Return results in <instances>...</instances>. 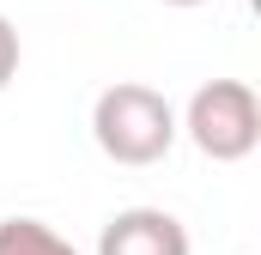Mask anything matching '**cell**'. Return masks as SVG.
Returning a JSON list of instances; mask_svg holds the SVG:
<instances>
[{"mask_svg":"<svg viewBox=\"0 0 261 255\" xmlns=\"http://www.w3.org/2000/svg\"><path fill=\"white\" fill-rule=\"evenodd\" d=\"M0 255H79L43 219H0Z\"/></svg>","mask_w":261,"mask_h":255,"instance_id":"cell-4","label":"cell"},{"mask_svg":"<svg viewBox=\"0 0 261 255\" xmlns=\"http://www.w3.org/2000/svg\"><path fill=\"white\" fill-rule=\"evenodd\" d=\"M176 128H189V140L213 164H243L261 146V97L243 79H206L189 97V110H182Z\"/></svg>","mask_w":261,"mask_h":255,"instance_id":"cell-2","label":"cell"},{"mask_svg":"<svg viewBox=\"0 0 261 255\" xmlns=\"http://www.w3.org/2000/svg\"><path fill=\"white\" fill-rule=\"evenodd\" d=\"M91 140L103 158L116 164H158L170 146H176V110L164 91L140 85V79H122V85H103L97 104H91Z\"/></svg>","mask_w":261,"mask_h":255,"instance_id":"cell-1","label":"cell"},{"mask_svg":"<svg viewBox=\"0 0 261 255\" xmlns=\"http://www.w3.org/2000/svg\"><path fill=\"white\" fill-rule=\"evenodd\" d=\"M12 73H18V31H12V18L0 12V91L12 85Z\"/></svg>","mask_w":261,"mask_h":255,"instance_id":"cell-5","label":"cell"},{"mask_svg":"<svg viewBox=\"0 0 261 255\" xmlns=\"http://www.w3.org/2000/svg\"><path fill=\"white\" fill-rule=\"evenodd\" d=\"M164 6H206V0H164Z\"/></svg>","mask_w":261,"mask_h":255,"instance_id":"cell-6","label":"cell"},{"mask_svg":"<svg viewBox=\"0 0 261 255\" xmlns=\"http://www.w3.org/2000/svg\"><path fill=\"white\" fill-rule=\"evenodd\" d=\"M97 255H189V231L164 207H128L103 225Z\"/></svg>","mask_w":261,"mask_h":255,"instance_id":"cell-3","label":"cell"}]
</instances>
